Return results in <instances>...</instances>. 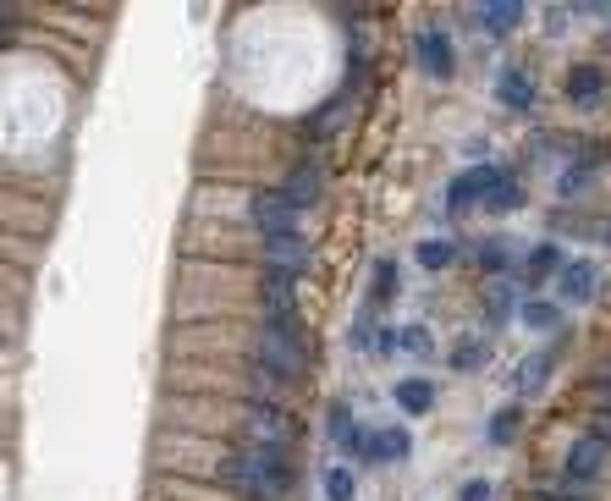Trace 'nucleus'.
I'll return each instance as SVG.
<instances>
[{"instance_id":"6ab92c4d","label":"nucleus","mask_w":611,"mask_h":501,"mask_svg":"<svg viewBox=\"0 0 611 501\" xmlns=\"http://www.w3.org/2000/svg\"><path fill=\"white\" fill-rule=\"evenodd\" d=\"M523 320H529L534 331H551V325H556V303H540V298H529V303H523Z\"/></svg>"},{"instance_id":"7ed1b4c3","label":"nucleus","mask_w":611,"mask_h":501,"mask_svg":"<svg viewBox=\"0 0 611 501\" xmlns=\"http://www.w3.org/2000/svg\"><path fill=\"white\" fill-rule=\"evenodd\" d=\"M248 446H265V452H287V413H281V402H259V397H248Z\"/></svg>"},{"instance_id":"f3484780","label":"nucleus","mask_w":611,"mask_h":501,"mask_svg":"<svg viewBox=\"0 0 611 501\" xmlns=\"http://www.w3.org/2000/svg\"><path fill=\"white\" fill-rule=\"evenodd\" d=\"M353 490H358V479H353V468H325V501H353Z\"/></svg>"},{"instance_id":"a878e982","label":"nucleus","mask_w":611,"mask_h":501,"mask_svg":"<svg viewBox=\"0 0 611 501\" xmlns=\"http://www.w3.org/2000/svg\"><path fill=\"white\" fill-rule=\"evenodd\" d=\"M457 501H490V479H468L463 485V496Z\"/></svg>"},{"instance_id":"4468645a","label":"nucleus","mask_w":611,"mask_h":501,"mask_svg":"<svg viewBox=\"0 0 611 501\" xmlns=\"http://www.w3.org/2000/svg\"><path fill=\"white\" fill-rule=\"evenodd\" d=\"M430 402H435V386H430L424 375L397 380V408H402V413H413V419H419V413H430Z\"/></svg>"},{"instance_id":"9b49d317","label":"nucleus","mask_w":611,"mask_h":501,"mask_svg":"<svg viewBox=\"0 0 611 501\" xmlns=\"http://www.w3.org/2000/svg\"><path fill=\"white\" fill-rule=\"evenodd\" d=\"M496 94H501V105H507V111H529V105H534V78L523 67H507L496 78Z\"/></svg>"},{"instance_id":"393cba45","label":"nucleus","mask_w":611,"mask_h":501,"mask_svg":"<svg viewBox=\"0 0 611 501\" xmlns=\"http://www.w3.org/2000/svg\"><path fill=\"white\" fill-rule=\"evenodd\" d=\"M551 265H556V248H551V243H545V248H540V254H534V259H529V281H534V276H545V270H551Z\"/></svg>"},{"instance_id":"aec40b11","label":"nucleus","mask_w":611,"mask_h":501,"mask_svg":"<svg viewBox=\"0 0 611 501\" xmlns=\"http://www.w3.org/2000/svg\"><path fill=\"white\" fill-rule=\"evenodd\" d=\"M397 287H402V270L391 265V259H380V265H375V298H391Z\"/></svg>"},{"instance_id":"c85d7f7f","label":"nucleus","mask_w":611,"mask_h":501,"mask_svg":"<svg viewBox=\"0 0 611 501\" xmlns=\"http://www.w3.org/2000/svg\"><path fill=\"white\" fill-rule=\"evenodd\" d=\"M595 408L611 413V380H600V386H595Z\"/></svg>"},{"instance_id":"bb28decb","label":"nucleus","mask_w":611,"mask_h":501,"mask_svg":"<svg viewBox=\"0 0 611 501\" xmlns=\"http://www.w3.org/2000/svg\"><path fill=\"white\" fill-rule=\"evenodd\" d=\"M507 309H512V292L496 287V292H490V314H507Z\"/></svg>"},{"instance_id":"1a4fd4ad","label":"nucleus","mask_w":611,"mask_h":501,"mask_svg":"<svg viewBox=\"0 0 611 501\" xmlns=\"http://www.w3.org/2000/svg\"><path fill=\"white\" fill-rule=\"evenodd\" d=\"M556 292H562V303H584L589 292H595V265H589V259L562 265L556 270Z\"/></svg>"},{"instance_id":"4be33fe9","label":"nucleus","mask_w":611,"mask_h":501,"mask_svg":"<svg viewBox=\"0 0 611 501\" xmlns=\"http://www.w3.org/2000/svg\"><path fill=\"white\" fill-rule=\"evenodd\" d=\"M512 430H518V408H501V413H496V424H490V441H496V446H501V441H512Z\"/></svg>"},{"instance_id":"0eeeda50","label":"nucleus","mask_w":611,"mask_h":501,"mask_svg":"<svg viewBox=\"0 0 611 501\" xmlns=\"http://www.w3.org/2000/svg\"><path fill=\"white\" fill-rule=\"evenodd\" d=\"M320 193H325V171L314 166V160H303V166H292V177H287V188H281V199H287L292 210H309Z\"/></svg>"},{"instance_id":"20e7f679","label":"nucleus","mask_w":611,"mask_h":501,"mask_svg":"<svg viewBox=\"0 0 611 501\" xmlns=\"http://www.w3.org/2000/svg\"><path fill=\"white\" fill-rule=\"evenodd\" d=\"M248 221L259 226V237H287V232H298V210H292L281 193H254V199H248Z\"/></svg>"},{"instance_id":"412c9836","label":"nucleus","mask_w":611,"mask_h":501,"mask_svg":"<svg viewBox=\"0 0 611 501\" xmlns=\"http://www.w3.org/2000/svg\"><path fill=\"white\" fill-rule=\"evenodd\" d=\"M485 358H490V347H485V342H463V347L452 353V364H457V369H479Z\"/></svg>"},{"instance_id":"5701e85b","label":"nucleus","mask_w":611,"mask_h":501,"mask_svg":"<svg viewBox=\"0 0 611 501\" xmlns=\"http://www.w3.org/2000/svg\"><path fill=\"white\" fill-rule=\"evenodd\" d=\"M397 347H408V353H430V336H424L419 325H408V331L397 336Z\"/></svg>"},{"instance_id":"f8f14e48","label":"nucleus","mask_w":611,"mask_h":501,"mask_svg":"<svg viewBox=\"0 0 611 501\" xmlns=\"http://www.w3.org/2000/svg\"><path fill=\"white\" fill-rule=\"evenodd\" d=\"M408 452H413V435L402 430V424H391V430L369 435V463H402Z\"/></svg>"},{"instance_id":"2eb2a0df","label":"nucleus","mask_w":611,"mask_h":501,"mask_svg":"<svg viewBox=\"0 0 611 501\" xmlns=\"http://www.w3.org/2000/svg\"><path fill=\"white\" fill-rule=\"evenodd\" d=\"M600 89H606V72H600V67H573V78H567V94H573L578 105L600 100Z\"/></svg>"},{"instance_id":"ddd939ff","label":"nucleus","mask_w":611,"mask_h":501,"mask_svg":"<svg viewBox=\"0 0 611 501\" xmlns=\"http://www.w3.org/2000/svg\"><path fill=\"white\" fill-rule=\"evenodd\" d=\"M523 17V6L518 0H490V6H474V23L479 28H490V34H507L512 23Z\"/></svg>"},{"instance_id":"c756f323","label":"nucleus","mask_w":611,"mask_h":501,"mask_svg":"<svg viewBox=\"0 0 611 501\" xmlns=\"http://www.w3.org/2000/svg\"><path fill=\"white\" fill-rule=\"evenodd\" d=\"M12 17H17V12H12V6H0V28H6V23H12Z\"/></svg>"},{"instance_id":"a211bd4d","label":"nucleus","mask_w":611,"mask_h":501,"mask_svg":"<svg viewBox=\"0 0 611 501\" xmlns=\"http://www.w3.org/2000/svg\"><path fill=\"white\" fill-rule=\"evenodd\" d=\"M545 369H551V353H534L529 364H518V391H540Z\"/></svg>"},{"instance_id":"f03ea898","label":"nucleus","mask_w":611,"mask_h":501,"mask_svg":"<svg viewBox=\"0 0 611 501\" xmlns=\"http://www.w3.org/2000/svg\"><path fill=\"white\" fill-rule=\"evenodd\" d=\"M254 369H265V375H276V380H298L303 369H309L303 331H270V325H259V336H254Z\"/></svg>"},{"instance_id":"b1692460","label":"nucleus","mask_w":611,"mask_h":501,"mask_svg":"<svg viewBox=\"0 0 611 501\" xmlns=\"http://www.w3.org/2000/svg\"><path fill=\"white\" fill-rule=\"evenodd\" d=\"M479 265H485V270H501V265H507V248H501V243H485V248H479Z\"/></svg>"},{"instance_id":"423d86ee","label":"nucleus","mask_w":611,"mask_h":501,"mask_svg":"<svg viewBox=\"0 0 611 501\" xmlns=\"http://www.w3.org/2000/svg\"><path fill=\"white\" fill-rule=\"evenodd\" d=\"M265 265L276 270V276H298L303 265H309V243H303L298 232H287V237H265Z\"/></svg>"},{"instance_id":"dca6fc26","label":"nucleus","mask_w":611,"mask_h":501,"mask_svg":"<svg viewBox=\"0 0 611 501\" xmlns=\"http://www.w3.org/2000/svg\"><path fill=\"white\" fill-rule=\"evenodd\" d=\"M452 259H457L452 237H430V243H419V265L424 270H441V265H452Z\"/></svg>"},{"instance_id":"cd10ccee","label":"nucleus","mask_w":611,"mask_h":501,"mask_svg":"<svg viewBox=\"0 0 611 501\" xmlns=\"http://www.w3.org/2000/svg\"><path fill=\"white\" fill-rule=\"evenodd\" d=\"M595 441L611 446V413H600V419H595Z\"/></svg>"},{"instance_id":"f257e3e1","label":"nucleus","mask_w":611,"mask_h":501,"mask_svg":"<svg viewBox=\"0 0 611 501\" xmlns=\"http://www.w3.org/2000/svg\"><path fill=\"white\" fill-rule=\"evenodd\" d=\"M226 479H232L243 496L254 501H281L292 485V468H287V452H265V446H243V452L226 463Z\"/></svg>"},{"instance_id":"6e6552de","label":"nucleus","mask_w":611,"mask_h":501,"mask_svg":"<svg viewBox=\"0 0 611 501\" xmlns=\"http://www.w3.org/2000/svg\"><path fill=\"white\" fill-rule=\"evenodd\" d=\"M413 50H419V67L430 72V78H452V39H446L441 28H424V34L413 39Z\"/></svg>"},{"instance_id":"39448f33","label":"nucleus","mask_w":611,"mask_h":501,"mask_svg":"<svg viewBox=\"0 0 611 501\" xmlns=\"http://www.w3.org/2000/svg\"><path fill=\"white\" fill-rule=\"evenodd\" d=\"M507 177L501 166H474V171H463V177H452V188H446V204L452 210H468L474 199H490V188Z\"/></svg>"},{"instance_id":"9d476101","label":"nucleus","mask_w":611,"mask_h":501,"mask_svg":"<svg viewBox=\"0 0 611 501\" xmlns=\"http://www.w3.org/2000/svg\"><path fill=\"white\" fill-rule=\"evenodd\" d=\"M600 463H606V446L595 441V435H584V441H573V452H567V479H595L600 474Z\"/></svg>"}]
</instances>
